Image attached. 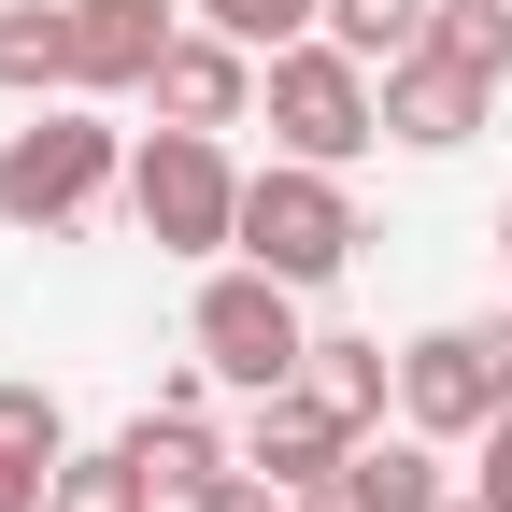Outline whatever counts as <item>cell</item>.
<instances>
[{
    "instance_id": "cell-4",
    "label": "cell",
    "mask_w": 512,
    "mask_h": 512,
    "mask_svg": "<svg viewBox=\"0 0 512 512\" xmlns=\"http://www.w3.org/2000/svg\"><path fill=\"white\" fill-rule=\"evenodd\" d=\"M185 342H200V370H214V384H242V399H271V384H299V370H313L299 285H285V271H256V256H228V271L200 285Z\"/></svg>"
},
{
    "instance_id": "cell-18",
    "label": "cell",
    "mask_w": 512,
    "mask_h": 512,
    "mask_svg": "<svg viewBox=\"0 0 512 512\" xmlns=\"http://www.w3.org/2000/svg\"><path fill=\"white\" fill-rule=\"evenodd\" d=\"M0 456H72V413H57V384H0Z\"/></svg>"
},
{
    "instance_id": "cell-22",
    "label": "cell",
    "mask_w": 512,
    "mask_h": 512,
    "mask_svg": "<svg viewBox=\"0 0 512 512\" xmlns=\"http://www.w3.org/2000/svg\"><path fill=\"white\" fill-rule=\"evenodd\" d=\"M470 484H484V498H498V512H512V413H498V427H484V470H470Z\"/></svg>"
},
{
    "instance_id": "cell-8",
    "label": "cell",
    "mask_w": 512,
    "mask_h": 512,
    "mask_svg": "<svg viewBox=\"0 0 512 512\" xmlns=\"http://www.w3.org/2000/svg\"><path fill=\"white\" fill-rule=\"evenodd\" d=\"M356 441H370V427H356L342 399H313V384H271V399H256V427H242V470H271V484H299V498H313V484H342V456H356Z\"/></svg>"
},
{
    "instance_id": "cell-23",
    "label": "cell",
    "mask_w": 512,
    "mask_h": 512,
    "mask_svg": "<svg viewBox=\"0 0 512 512\" xmlns=\"http://www.w3.org/2000/svg\"><path fill=\"white\" fill-rule=\"evenodd\" d=\"M441 512H498V498H484V484H470V498H441Z\"/></svg>"
},
{
    "instance_id": "cell-9",
    "label": "cell",
    "mask_w": 512,
    "mask_h": 512,
    "mask_svg": "<svg viewBox=\"0 0 512 512\" xmlns=\"http://www.w3.org/2000/svg\"><path fill=\"white\" fill-rule=\"evenodd\" d=\"M171 15H185V0H72V100H128V86H157V57L185 43Z\"/></svg>"
},
{
    "instance_id": "cell-20",
    "label": "cell",
    "mask_w": 512,
    "mask_h": 512,
    "mask_svg": "<svg viewBox=\"0 0 512 512\" xmlns=\"http://www.w3.org/2000/svg\"><path fill=\"white\" fill-rule=\"evenodd\" d=\"M185 512H313V498H299V484H271V470H242V456H228V470H214L200 498H185Z\"/></svg>"
},
{
    "instance_id": "cell-14",
    "label": "cell",
    "mask_w": 512,
    "mask_h": 512,
    "mask_svg": "<svg viewBox=\"0 0 512 512\" xmlns=\"http://www.w3.org/2000/svg\"><path fill=\"white\" fill-rule=\"evenodd\" d=\"M427 43L456 57V72H484V86H512V0H441V15H427Z\"/></svg>"
},
{
    "instance_id": "cell-2",
    "label": "cell",
    "mask_w": 512,
    "mask_h": 512,
    "mask_svg": "<svg viewBox=\"0 0 512 512\" xmlns=\"http://www.w3.org/2000/svg\"><path fill=\"white\" fill-rule=\"evenodd\" d=\"M356 242H370V228H356V200H342L328 157H271V171H242V256H256V271H285L299 299L342 285Z\"/></svg>"
},
{
    "instance_id": "cell-16",
    "label": "cell",
    "mask_w": 512,
    "mask_h": 512,
    "mask_svg": "<svg viewBox=\"0 0 512 512\" xmlns=\"http://www.w3.org/2000/svg\"><path fill=\"white\" fill-rule=\"evenodd\" d=\"M427 15H441V0H328V43H356L370 72H384V57L427 43Z\"/></svg>"
},
{
    "instance_id": "cell-13",
    "label": "cell",
    "mask_w": 512,
    "mask_h": 512,
    "mask_svg": "<svg viewBox=\"0 0 512 512\" xmlns=\"http://www.w3.org/2000/svg\"><path fill=\"white\" fill-rule=\"evenodd\" d=\"M0 100H72V0H0Z\"/></svg>"
},
{
    "instance_id": "cell-6",
    "label": "cell",
    "mask_w": 512,
    "mask_h": 512,
    "mask_svg": "<svg viewBox=\"0 0 512 512\" xmlns=\"http://www.w3.org/2000/svg\"><path fill=\"white\" fill-rule=\"evenodd\" d=\"M399 413H413L427 441H484V427L512 413L498 342H484V328H427V342H399Z\"/></svg>"
},
{
    "instance_id": "cell-19",
    "label": "cell",
    "mask_w": 512,
    "mask_h": 512,
    "mask_svg": "<svg viewBox=\"0 0 512 512\" xmlns=\"http://www.w3.org/2000/svg\"><path fill=\"white\" fill-rule=\"evenodd\" d=\"M200 15H214L228 43H256V57H271V43H299V29H328V0H200Z\"/></svg>"
},
{
    "instance_id": "cell-1",
    "label": "cell",
    "mask_w": 512,
    "mask_h": 512,
    "mask_svg": "<svg viewBox=\"0 0 512 512\" xmlns=\"http://www.w3.org/2000/svg\"><path fill=\"white\" fill-rule=\"evenodd\" d=\"M256 100H271V143H285V157H328V171H356V157L384 143V72H370L356 43H328V29L271 43Z\"/></svg>"
},
{
    "instance_id": "cell-11",
    "label": "cell",
    "mask_w": 512,
    "mask_h": 512,
    "mask_svg": "<svg viewBox=\"0 0 512 512\" xmlns=\"http://www.w3.org/2000/svg\"><path fill=\"white\" fill-rule=\"evenodd\" d=\"M313 512H441V441L427 427H399V441H356L342 456V484H313Z\"/></svg>"
},
{
    "instance_id": "cell-7",
    "label": "cell",
    "mask_w": 512,
    "mask_h": 512,
    "mask_svg": "<svg viewBox=\"0 0 512 512\" xmlns=\"http://www.w3.org/2000/svg\"><path fill=\"white\" fill-rule=\"evenodd\" d=\"M484 114H498V86H484V72H456L441 43L384 57V143H413V157H456Z\"/></svg>"
},
{
    "instance_id": "cell-12",
    "label": "cell",
    "mask_w": 512,
    "mask_h": 512,
    "mask_svg": "<svg viewBox=\"0 0 512 512\" xmlns=\"http://www.w3.org/2000/svg\"><path fill=\"white\" fill-rule=\"evenodd\" d=\"M128 470H143L157 498H200L228 470V441H214V399H143L128 413Z\"/></svg>"
},
{
    "instance_id": "cell-24",
    "label": "cell",
    "mask_w": 512,
    "mask_h": 512,
    "mask_svg": "<svg viewBox=\"0 0 512 512\" xmlns=\"http://www.w3.org/2000/svg\"><path fill=\"white\" fill-rule=\"evenodd\" d=\"M498 271H512V200H498Z\"/></svg>"
},
{
    "instance_id": "cell-10",
    "label": "cell",
    "mask_w": 512,
    "mask_h": 512,
    "mask_svg": "<svg viewBox=\"0 0 512 512\" xmlns=\"http://www.w3.org/2000/svg\"><path fill=\"white\" fill-rule=\"evenodd\" d=\"M157 128H242L256 114V43H228V29H185L171 57H157Z\"/></svg>"
},
{
    "instance_id": "cell-5",
    "label": "cell",
    "mask_w": 512,
    "mask_h": 512,
    "mask_svg": "<svg viewBox=\"0 0 512 512\" xmlns=\"http://www.w3.org/2000/svg\"><path fill=\"white\" fill-rule=\"evenodd\" d=\"M128 214H143L157 256H228L242 242V171L214 128H157L143 157H128Z\"/></svg>"
},
{
    "instance_id": "cell-15",
    "label": "cell",
    "mask_w": 512,
    "mask_h": 512,
    "mask_svg": "<svg viewBox=\"0 0 512 512\" xmlns=\"http://www.w3.org/2000/svg\"><path fill=\"white\" fill-rule=\"evenodd\" d=\"M299 384H313V399H342L356 427H384V384H399V356H384V342H313Z\"/></svg>"
},
{
    "instance_id": "cell-3",
    "label": "cell",
    "mask_w": 512,
    "mask_h": 512,
    "mask_svg": "<svg viewBox=\"0 0 512 512\" xmlns=\"http://www.w3.org/2000/svg\"><path fill=\"white\" fill-rule=\"evenodd\" d=\"M128 185V143L86 114V100H43L15 143H0V228H72Z\"/></svg>"
},
{
    "instance_id": "cell-17",
    "label": "cell",
    "mask_w": 512,
    "mask_h": 512,
    "mask_svg": "<svg viewBox=\"0 0 512 512\" xmlns=\"http://www.w3.org/2000/svg\"><path fill=\"white\" fill-rule=\"evenodd\" d=\"M57 512H157V484L128 470V441H100V456H57Z\"/></svg>"
},
{
    "instance_id": "cell-21",
    "label": "cell",
    "mask_w": 512,
    "mask_h": 512,
    "mask_svg": "<svg viewBox=\"0 0 512 512\" xmlns=\"http://www.w3.org/2000/svg\"><path fill=\"white\" fill-rule=\"evenodd\" d=\"M0 512H57V456H0Z\"/></svg>"
}]
</instances>
